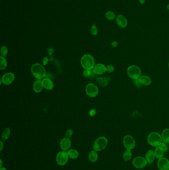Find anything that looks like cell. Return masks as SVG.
I'll use <instances>...</instances> for the list:
<instances>
[{"label": "cell", "mask_w": 169, "mask_h": 170, "mask_svg": "<svg viewBox=\"0 0 169 170\" xmlns=\"http://www.w3.org/2000/svg\"><path fill=\"white\" fill-rule=\"evenodd\" d=\"M69 155L67 151H62L58 152L56 155V160L58 164L60 166H64L67 163L69 160Z\"/></svg>", "instance_id": "obj_6"}, {"label": "cell", "mask_w": 169, "mask_h": 170, "mask_svg": "<svg viewBox=\"0 0 169 170\" xmlns=\"http://www.w3.org/2000/svg\"><path fill=\"white\" fill-rule=\"evenodd\" d=\"M48 58L45 57V58L44 59V60H43V64H44V65L47 64V63H48Z\"/></svg>", "instance_id": "obj_35"}, {"label": "cell", "mask_w": 169, "mask_h": 170, "mask_svg": "<svg viewBox=\"0 0 169 170\" xmlns=\"http://www.w3.org/2000/svg\"><path fill=\"white\" fill-rule=\"evenodd\" d=\"M168 66H169V64H168Z\"/></svg>", "instance_id": "obj_40"}, {"label": "cell", "mask_w": 169, "mask_h": 170, "mask_svg": "<svg viewBox=\"0 0 169 170\" xmlns=\"http://www.w3.org/2000/svg\"><path fill=\"white\" fill-rule=\"evenodd\" d=\"M127 74L130 78L133 80L138 79L141 76V70L138 66L133 65L128 67Z\"/></svg>", "instance_id": "obj_5"}, {"label": "cell", "mask_w": 169, "mask_h": 170, "mask_svg": "<svg viewBox=\"0 0 169 170\" xmlns=\"http://www.w3.org/2000/svg\"><path fill=\"white\" fill-rule=\"evenodd\" d=\"M81 66L84 70H92L95 66V59L91 55H84L81 59Z\"/></svg>", "instance_id": "obj_3"}, {"label": "cell", "mask_w": 169, "mask_h": 170, "mask_svg": "<svg viewBox=\"0 0 169 170\" xmlns=\"http://www.w3.org/2000/svg\"><path fill=\"white\" fill-rule=\"evenodd\" d=\"M105 17L107 20H113L115 18H116L115 13L112 11H108L106 13H105Z\"/></svg>", "instance_id": "obj_28"}, {"label": "cell", "mask_w": 169, "mask_h": 170, "mask_svg": "<svg viewBox=\"0 0 169 170\" xmlns=\"http://www.w3.org/2000/svg\"><path fill=\"white\" fill-rule=\"evenodd\" d=\"M157 166L160 170H168L169 169V160L164 157L159 159L157 162Z\"/></svg>", "instance_id": "obj_12"}, {"label": "cell", "mask_w": 169, "mask_h": 170, "mask_svg": "<svg viewBox=\"0 0 169 170\" xmlns=\"http://www.w3.org/2000/svg\"><path fill=\"white\" fill-rule=\"evenodd\" d=\"M95 74L94 73L93 69L84 70L83 71V75L86 78H92L94 77Z\"/></svg>", "instance_id": "obj_26"}, {"label": "cell", "mask_w": 169, "mask_h": 170, "mask_svg": "<svg viewBox=\"0 0 169 170\" xmlns=\"http://www.w3.org/2000/svg\"><path fill=\"white\" fill-rule=\"evenodd\" d=\"M163 142L169 143V128H165L163 130L161 134Z\"/></svg>", "instance_id": "obj_20"}, {"label": "cell", "mask_w": 169, "mask_h": 170, "mask_svg": "<svg viewBox=\"0 0 169 170\" xmlns=\"http://www.w3.org/2000/svg\"><path fill=\"white\" fill-rule=\"evenodd\" d=\"M86 92L89 97H95L98 95V87L94 84L89 83L86 86Z\"/></svg>", "instance_id": "obj_7"}, {"label": "cell", "mask_w": 169, "mask_h": 170, "mask_svg": "<svg viewBox=\"0 0 169 170\" xmlns=\"http://www.w3.org/2000/svg\"></svg>", "instance_id": "obj_41"}, {"label": "cell", "mask_w": 169, "mask_h": 170, "mask_svg": "<svg viewBox=\"0 0 169 170\" xmlns=\"http://www.w3.org/2000/svg\"><path fill=\"white\" fill-rule=\"evenodd\" d=\"M166 143H164V142H162L161 145H160L159 147L165 153V152H168V146L167 145Z\"/></svg>", "instance_id": "obj_31"}, {"label": "cell", "mask_w": 169, "mask_h": 170, "mask_svg": "<svg viewBox=\"0 0 169 170\" xmlns=\"http://www.w3.org/2000/svg\"><path fill=\"white\" fill-rule=\"evenodd\" d=\"M93 71L96 75L103 74L106 72V66L102 63H98L95 65L93 68Z\"/></svg>", "instance_id": "obj_13"}, {"label": "cell", "mask_w": 169, "mask_h": 170, "mask_svg": "<svg viewBox=\"0 0 169 170\" xmlns=\"http://www.w3.org/2000/svg\"><path fill=\"white\" fill-rule=\"evenodd\" d=\"M133 166L136 168L142 169L146 167L147 162L144 157L137 156L133 159Z\"/></svg>", "instance_id": "obj_9"}, {"label": "cell", "mask_w": 169, "mask_h": 170, "mask_svg": "<svg viewBox=\"0 0 169 170\" xmlns=\"http://www.w3.org/2000/svg\"><path fill=\"white\" fill-rule=\"evenodd\" d=\"M108 143V141L106 137L100 136L94 142L93 148L96 151L99 152L105 149L107 147Z\"/></svg>", "instance_id": "obj_4"}, {"label": "cell", "mask_w": 169, "mask_h": 170, "mask_svg": "<svg viewBox=\"0 0 169 170\" xmlns=\"http://www.w3.org/2000/svg\"><path fill=\"white\" fill-rule=\"evenodd\" d=\"M116 20L118 25L121 28H125L128 25V20L123 15H119L116 17Z\"/></svg>", "instance_id": "obj_14"}, {"label": "cell", "mask_w": 169, "mask_h": 170, "mask_svg": "<svg viewBox=\"0 0 169 170\" xmlns=\"http://www.w3.org/2000/svg\"><path fill=\"white\" fill-rule=\"evenodd\" d=\"M139 2L141 5H143L145 3V0H139Z\"/></svg>", "instance_id": "obj_36"}, {"label": "cell", "mask_w": 169, "mask_h": 170, "mask_svg": "<svg viewBox=\"0 0 169 170\" xmlns=\"http://www.w3.org/2000/svg\"><path fill=\"white\" fill-rule=\"evenodd\" d=\"M166 8H167V9L168 10H169V4H168L167 5Z\"/></svg>", "instance_id": "obj_39"}, {"label": "cell", "mask_w": 169, "mask_h": 170, "mask_svg": "<svg viewBox=\"0 0 169 170\" xmlns=\"http://www.w3.org/2000/svg\"><path fill=\"white\" fill-rule=\"evenodd\" d=\"M11 135V130L9 128H6L3 131L1 135L2 140L6 141L8 139Z\"/></svg>", "instance_id": "obj_22"}, {"label": "cell", "mask_w": 169, "mask_h": 170, "mask_svg": "<svg viewBox=\"0 0 169 170\" xmlns=\"http://www.w3.org/2000/svg\"><path fill=\"white\" fill-rule=\"evenodd\" d=\"M43 87L47 90H51L54 87V83L49 78H45L42 80Z\"/></svg>", "instance_id": "obj_16"}, {"label": "cell", "mask_w": 169, "mask_h": 170, "mask_svg": "<svg viewBox=\"0 0 169 170\" xmlns=\"http://www.w3.org/2000/svg\"><path fill=\"white\" fill-rule=\"evenodd\" d=\"M136 81L140 85L142 86H149L152 83L151 78L147 75H142Z\"/></svg>", "instance_id": "obj_15"}, {"label": "cell", "mask_w": 169, "mask_h": 170, "mask_svg": "<svg viewBox=\"0 0 169 170\" xmlns=\"http://www.w3.org/2000/svg\"><path fill=\"white\" fill-rule=\"evenodd\" d=\"M0 161H1V166H0V168H2V165H3V161H2V159L0 160Z\"/></svg>", "instance_id": "obj_37"}, {"label": "cell", "mask_w": 169, "mask_h": 170, "mask_svg": "<svg viewBox=\"0 0 169 170\" xmlns=\"http://www.w3.org/2000/svg\"><path fill=\"white\" fill-rule=\"evenodd\" d=\"M91 33L94 35H96L98 33V29H97V26L94 24L92 25L91 28Z\"/></svg>", "instance_id": "obj_30"}, {"label": "cell", "mask_w": 169, "mask_h": 170, "mask_svg": "<svg viewBox=\"0 0 169 170\" xmlns=\"http://www.w3.org/2000/svg\"><path fill=\"white\" fill-rule=\"evenodd\" d=\"M147 142L153 147H159L162 143V136L160 134L156 132H151L148 135Z\"/></svg>", "instance_id": "obj_2"}, {"label": "cell", "mask_w": 169, "mask_h": 170, "mask_svg": "<svg viewBox=\"0 0 169 170\" xmlns=\"http://www.w3.org/2000/svg\"><path fill=\"white\" fill-rule=\"evenodd\" d=\"M155 158H156V156H155L154 151L152 150H150L148 151L146 153L145 158L146 159L147 164H151L153 162H154Z\"/></svg>", "instance_id": "obj_17"}, {"label": "cell", "mask_w": 169, "mask_h": 170, "mask_svg": "<svg viewBox=\"0 0 169 170\" xmlns=\"http://www.w3.org/2000/svg\"><path fill=\"white\" fill-rule=\"evenodd\" d=\"M15 79V75L12 72L6 73L2 76L1 79V84L5 85H10L13 82Z\"/></svg>", "instance_id": "obj_10"}, {"label": "cell", "mask_w": 169, "mask_h": 170, "mask_svg": "<svg viewBox=\"0 0 169 170\" xmlns=\"http://www.w3.org/2000/svg\"><path fill=\"white\" fill-rule=\"evenodd\" d=\"M0 170H8L7 169L5 168H4V167H2V168H0Z\"/></svg>", "instance_id": "obj_38"}, {"label": "cell", "mask_w": 169, "mask_h": 170, "mask_svg": "<svg viewBox=\"0 0 169 170\" xmlns=\"http://www.w3.org/2000/svg\"><path fill=\"white\" fill-rule=\"evenodd\" d=\"M72 145L71 139L67 137H64L61 140L60 146L62 150L67 151L69 150Z\"/></svg>", "instance_id": "obj_11"}, {"label": "cell", "mask_w": 169, "mask_h": 170, "mask_svg": "<svg viewBox=\"0 0 169 170\" xmlns=\"http://www.w3.org/2000/svg\"><path fill=\"white\" fill-rule=\"evenodd\" d=\"M98 158V155L97 151L92 150L89 152L88 155V159L89 161L92 163H95L97 161Z\"/></svg>", "instance_id": "obj_19"}, {"label": "cell", "mask_w": 169, "mask_h": 170, "mask_svg": "<svg viewBox=\"0 0 169 170\" xmlns=\"http://www.w3.org/2000/svg\"><path fill=\"white\" fill-rule=\"evenodd\" d=\"M31 72L37 80H41L46 77V70L44 66L39 63H35L31 66Z\"/></svg>", "instance_id": "obj_1"}, {"label": "cell", "mask_w": 169, "mask_h": 170, "mask_svg": "<svg viewBox=\"0 0 169 170\" xmlns=\"http://www.w3.org/2000/svg\"><path fill=\"white\" fill-rule=\"evenodd\" d=\"M108 77H98L96 79L97 82H98L101 86H104L108 84V82H105V81H109V79L108 78Z\"/></svg>", "instance_id": "obj_27"}, {"label": "cell", "mask_w": 169, "mask_h": 170, "mask_svg": "<svg viewBox=\"0 0 169 170\" xmlns=\"http://www.w3.org/2000/svg\"><path fill=\"white\" fill-rule=\"evenodd\" d=\"M0 145H1V146H0V151L1 152L4 148V143L3 142H2V141H0Z\"/></svg>", "instance_id": "obj_34"}, {"label": "cell", "mask_w": 169, "mask_h": 170, "mask_svg": "<svg viewBox=\"0 0 169 170\" xmlns=\"http://www.w3.org/2000/svg\"><path fill=\"white\" fill-rule=\"evenodd\" d=\"M131 157H132V152H131V150H129V149H126V151H125V152L123 153V159L125 161H128L131 159Z\"/></svg>", "instance_id": "obj_24"}, {"label": "cell", "mask_w": 169, "mask_h": 170, "mask_svg": "<svg viewBox=\"0 0 169 170\" xmlns=\"http://www.w3.org/2000/svg\"><path fill=\"white\" fill-rule=\"evenodd\" d=\"M8 53V48L7 46H3L1 48V56L5 57Z\"/></svg>", "instance_id": "obj_29"}, {"label": "cell", "mask_w": 169, "mask_h": 170, "mask_svg": "<svg viewBox=\"0 0 169 170\" xmlns=\"http://www.w3.org/2000/svg\"><path fill=\"white\" fill-rule=\"evenodd\" d=\"M0 69L1 70H4L6 68H7L8 62H7V60L6 58L3 56H0Z\"/></svg>", "instance_id": "obj_25"}, {"label": "cell", "mask_w": 169, "mask_h": 170, "mask_svg": "<svg viewBox=\"0 0 169 170\" xmlns=\"http://www.w3.org/2000/svg\"><path fill=\"white\" fill-rule=\"evenodd\" d=\"M67 152L69 158L76 159L79 157V152L76 149H69L67 151Z\"/></svg>", "instance_id": "obj_21"}, {"label": "cell", "mask_w": 169, "mask_h": 170, "mask_svg": "<svg viewBox=\"0 0 169 170\" xmlns=\"http://www.w3.org/2000/svg\"><path fill=\"white\" fill-rule=\"evenodd\" d=\"M123 145L126 149L133 150L135 146V141L132 136L126 135L123 138Z\"/></svg>", "instance_id": "obj_8"}, {"label": "cell", "mask_w": 169, "mask_h": 170, "mask_svg": "<svg viewBox=\"0 0 169 170\" xmlns=\"http://www.w3.org/2000/svg\"><path fill=\"white\" fill-rule=\"evenodd\" d=\"M114 67L111 65H109L106 66V72H108L109 73H112L114 71Z\"/></svg>", "instance_id": "obj_32"}, {"label": "cell", "mask_w": 169, "mask_h": 170, "mask_svg": "<svg viewBox=\"0 0 169 170\" xmlns=\"http://www.w3.org/2000/svg\"><path fill=\"white\" fill-rule=\"evenodd\" d=\"M43 88L44 87L42 85V80H37L33 83V90L36 93H39L41 92Z\"/></svg>", "instance_id": "obj_18"}, {"label": "cell", "mask_w": 169, "mask_h": 170, "mask_svg": "<svg viewBox=\"0 0 169 170\" xmlns=\"http://www.w3.org/2000/svg\"><path fill=\"white\" fill-rule=\"evenodd\" d=\"M72 134H73V131H72V129H68V130H67V131H66L65 135H66V137H67V138H70L72 136Z\"/></svg>", "instance_id": "obj_33"}, {"label": "cell", "mask_w": 169, "mask_h": 170, "mask_svg": "<svg viewBox=\"0 0 169 170\" xmlns=\"http://www.w3.org/2000/svg\"><path fill=\"white\" fill-rule=\"evenodd\" d=\"M154 153L156 158L159 159L163 157L165 152L159 147H156V149H155Z\"/></svg>", "instance_id": "obj_23"}]
</instances>
